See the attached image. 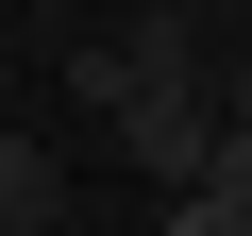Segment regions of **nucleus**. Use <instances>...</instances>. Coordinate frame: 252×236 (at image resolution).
Masks as SVG:
<instances>
[{
  "label": "nucleus",
  "mask_w": 252,
  "mask_h": 236,
  "mask_svg": "<svg viewBox=\"0 0 252 236\" xmlns=\"http://www.w3.org/2000/svg\"><path fill=\"white\" fill-rule=\"evenodd\" d=\"M67 84L118 118V152H135L152 186H219V101H202V68H185V17H135V34H101Z\"/></svg>",
  "instance_id": "1"
},
{
  "label": "nucleus",
  "mask_w": 252,
  "mask_h": 236,
  "mask_svg": "<svg viewBox=\"0 0 252 236\" xmlns=\"http://www.w3.org/2000/svg\"><path fill=\"white\" fill-rule=\"evenodd\" d=\"M67 219V169H51V135H17L0 118V236H51Z\"/></svg>",
  "instance_id": "2"
},
{
  "label": "nucleus",
  "mask_w": 252,
  "mask_h": 236,
  "mask_svg": "<svg viewBox=\"0 0 252 236\" xmlns=\"http://www.w3.org/2000/svg\"><path fill=\"white\" fill-rule=\"evenodd\" d=\"M168 236H252V186H168Z\"/></svg>",
  "instance_id": "3"
}]
</instances>
